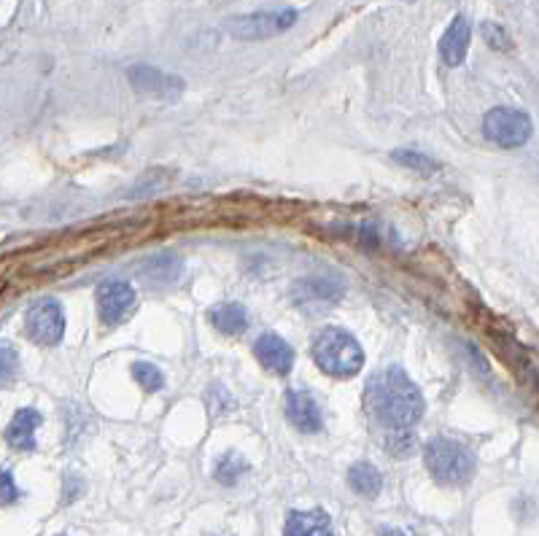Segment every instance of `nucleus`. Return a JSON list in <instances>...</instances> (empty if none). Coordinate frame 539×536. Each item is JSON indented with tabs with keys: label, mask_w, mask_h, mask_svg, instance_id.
Instances as JSON below:
<instances>
[{
	"label": "nucleus",
	"mask_w": 539,
	"mask_h": 536,
	"mask_svg": "<svg viewBox=\"0 0 539 536\" xmlns=\"http://www.w3.org/2000/svg\"><path fill=\"white\" fill-rule=\"evenodd\" d=\"M16 372H19V356H16V351L11 345L0 343V389L8 386V383H13Z\"/></svg>",
	"instance_id": "nucleus-20"
},
{
	"label": "nucleus",
	"mask_w": 539,
	"mask_h": 536,
	"mask_svg": "<svg viewBox=\"0 0 539 536\" xmlns=\"http://www.w3.org/2000/svg\"><path fill=\"white\" fill-rule=\"evenodd\" d=\"M470 38H472V27L467 16H456L454 24L445 30L443 40H440V54L445 59V65L456 67L464 62L467 51H470Z\"/></svg>",
	"instance_id": "nucleus-12"
},
{
	"label": "nucleus",
	"mask_w": 539,
	"mask_h": 536,
	"mask_svg": "<svg viewBox=\"0 0 539 536\" xmlns=\"http://www.w3.org/2000/svg\"><path fill=\"white\" fill-rule=\"evenodd\" d=\"M483 32H486V38H489V43H491L494 49H510V43H508V32H505L502 27H497V24H486Z\"/></svg>",
	"instance_id": "nucleus-22"
},
{
	"label": "nucleus",
	"mask_w": 539,
	"mask_h": 536,
	"mask_svg": "<svg viewBox=\"0 0 539 536\" xmlns=\"http://www.w3.org/2000/svg\"><path fill=\"white\" fill-rule=\"evenodd\" d=\"M313 359L332 378H351L364 364V353L359 343L337 326H327L319 332L313 343Z\"/></svg>",
	"instance_id": "nucleus-2"
},
{
	"label": "nucleus",
	"mask_w": 539,
	"mask_h": 536,
	"mask_svg": "<svg viewBox=\"0 0 539 536\" xmlns=\"http://www.w3.org/2000/svg\"><path fill=\"white\" fill-rule=\"evenodd\" d=\"M246 472V461L238 453H227L219 464H216V480L221 486H235L240 480V475Z\"/></svg>",
	"instance_id": "nucleus-17"
},
{
	"label": "nucleus",
	"mask_w": 539,
	"mask_h": 536,
	"mask_svg": "<svg viewBox=\"0 0 539 536\" xmlns=\"http://www.w3.org/2000/svg\"><path fill=\"white\" fill-rule=\"evenodd\" d=\"M254 353H256L259 364L265 370L275 372V375H286L292 370V364H294L292 345L283 337H278V335H262L256 340V345H254Z\"/></svg>",
	"instance_id": "nucleus-10"
},
{
	"label": "nucleus",
	"mask_w": 539,
	"mask_h": 536,
	"mask_svg": "<svg viewBox=\"0 0 539 536\" xmlns=\"http://www.w3.org/2000/svg\"><path fill=\"white\" fill-rule=\"evenodd\" d=\"M132 378H135L148 394H154V391H159V389L165 386L162 372H159L154 364H148V362H135V364H132Z\"/></svg>",
	"instance_id": "nucleus-19"
},
{
	"label": "nucleus",
	"mask_w": 539,
	"mask_h": 536,
	"mask_svg": "<svg viewBox=\"0 0 539 536\" xmlns=\"http://www.w3.org/2000/svg\"><path fill=\"white\" fill-rule=\"evenodd\" d=\"M286 415L292 421V426H297L305 434H316L321 432V407L319 402L305 394V391H289L286 394Z\"/></svg>",
	"instance_id": "nucleus-11"
},
{
	"label": "nucleus",
	"mask_w": 539,
	"mask_h": 536,
	"mask_svg": "<svg viewBox=\"0 0 539 536\" xmlns=\"http://www.w3.org/2000/svg\"><path fill=\"white\" fill-rule=\"evenodd\" d=\"M348 486H351L359 496L375 499V496L381 494V488H383V478H381V472H378L373 464L362 461V464H354V467H351V472H348Z\"/></svg>",
	"instance_id": "nucleus-16"
},
{
	"label": "nucleus",
	"mask_w": 539,
	"mask_h": 536,
	"mask_svg": "<svg viewBox=\"0 0 539 536\" xmlns=\"http://www.w3.org/2000/svg\"><path fill=\"white\" fill-rule=\"evenodd\" d=\"M40 413L38 410H19L13 421L5 429V442L16 451H35V429L40 426Z\"/></svg>",
	"instance_id": "nucleus-13"
},
{
	"label": "nucleus",
	"mask_w": 539,
	"mask_h": 536,
	"mask_svg": "<svg viewBox=\"0 0 539 536\" xmlns=\"http://www.w3.org/2000/svg\"><path fill=\"white\" fill-rule=\"evenodd\" d=\"M297 22L294 8H278V11H262V13H248V16H235L227 22V30L238 38H270L275 32L289 30Z\"/></svg>",
	"instance_id": "nucleus-5"
},
{
	"label": "nucleus",
	"mask_w": 539,
	"mask_h": 536,
	"mask_svg": "<svg viewBox=\"0 0 539 536\" xmlns=\"http://www.w3.org/2000/svg\"><path fill=\"white\" fill-rule=\"evenodd\" d=\"M27 335L38 345H57L65 335V313L59 302L40 299L38 305H32L27 313Z\"/></svg>",
	"instance_id": "nucleus-6"
},
{
	"label": "nucleus",
	"mask_w": 539,
	"mask_h": 536,
	"mask_svg": "<svg viewBox=\"0 0 539 536\" xmlns=\"http://www.w3.org/2000/svg\"><path fill=\"white\" fill-rule=\"evenodd\" d=\"M427 469L443 486H464L475 475V456L467 445L456 440H432L427 445Z\"/></svg>",
	"instance_id": "nucleus-3"
},
{
	"label": "nucleus",
	"mask_w": 539,
	"mask_h": 536,
	"mask_svg": "<svg viewBox=\"0 0 539 536\" xmlns=\"http://www.w3.org/2000/svg\"><path fill=\"white\" fill-rule=\"evenodd\" d=\"M211 321H213V326L221 332V335H243L246 332V326H248V313H246V308L243 305H238V302H224V305H216L213 310H211Z\"/></svg>",
	"instance_id": "nucleus-15"
},
{
	"label": "nucleus",
	"mask_w": 539,
	"mask_h": 536,
	"mask_svg": "<svg viewBox=\"0 0 539 536\" xmlns=\"http://www.w3.org/2000/svg\"><path fill=\"white\" fill-rule=\"evenodd\" d=\"M532 119L516 108H494L483 119V132L502 148H518L532 138Z\"/></svg>",
	"instance_id": "nucleus-4"
},
{
	"label": "nucleus",
	"mask_w": 539,
	"mask_h": 536,
	"mask_svg": "<svg viewBox=\"0 0 539 536\" xmlns=\"http://www.w3.org/2000/svg\"><path fill=\"white\" fill-rule=\"evenodd\" d=\"M381 536H405V534H402L400 529H383V532H381Z\"/></svg>",
	"instance_id": "nucleus-23"
},
{
	"label": "nucleus",
	"mask_w": 539,
	"mask_h": 536,
	"mask_svg": "<svg viewBox=\"0 0 539 536\" xmlns=\"http://www.w3.org/2000/svg\"><path fill=\"white\" fill-rule=\"evenodd\" d=\"M367 413L375 426L386 432V445L397 456H408L413 448L410 429L424 415V399L416 383L408 378L402 367H389L375 372L367 383L364 394Z\"/></svg>",
	"instance_id": "nucleus-1"
},
{
	"label": "nucleus",
	"mask_w": 539,
	"mask_h": 536,
	"mask_svg": "<svg viewBox=\"0 0 539 536\" xmlns=\"http://www.w3.org/2000/svg\"><path fill=\"white\" fill-rule=\"evenodd\" d=\"M343 297V286L332 278H302L294 286V305H300L308 313L324 310L329 305H335Z\"/></svg>",
	"instance_id": "nucleus-7"
},
{
	"label": "nucleus",
	"mask_w": 539,
	"mask_h": 536,
	"mask_svg": "<svg viewBox=\"0 0 539 536\" xmlns=\"http://www.w3.org/2000/svg\"><path fill=\"white\" fill-rule=\"evenodd\" d=\"M127 76H130V81H132V86L138 92H146V94H154V97H165V100L175 97L184 89L181 78H173V76H167V73H162L157 67H148V65H132L127 70Z\"/></svg>",
	"instance_id": "nucleus-9"
},
{
	"label": "nucleus",
	"mask_w": 539,
	"mask_h": 536,
	"mask_svg": "<svg viewBox=\"0 0 539 536\" xmlns=\"http://www.w3.org/2000/svg\"><path fill=\"white\" fill-rule=\"evenodd\" d=\"M19 499V488L8 469H0V505H13Z\"/></svg>",
	"instance_id": "nucleus-21"
},
{
	"label": "nucleus",
	"mask_w": 539,
	"mask_h": 536,
	"mask_svg": "<svg viewBox=\"0 0 539 536\" xmlns=\"http://www.w3.org/2000/svg\"><path fill=\"white\" fill-rule=\"evenodd\" d=\"M135 305V289L127 281H108L100 291H97V313L100 321L113 326L121 321V316Z\"/></svg>",
	"instance_id": "nucleus-8"
},
{
	"label": "nucleus",
	"mask_w": 539,
	"mask_h": 536,
	"mask_svg": "<svg viewBox=\"0 0 539 536\" xmlns=\"http://www.w3.org/2000/svg\"><path fill=\"white\" fill-rule=\"evenodd\" d=\"M391 156H394V162H400V165H405L408 170H416V173H435V170L440 167L432 156H427V154H421V151H413V148L394 151Z\"/></svg>",
	"instance_id": "nucleus-18"
},
{
	"label": "nucleus",
	"mask_w": 539,
	"mask_h": 536,
	"mask_svg": "<svg viewBox=\"0 0 539 536\" xmlns=\"http://www.w3.org/2000/svg\"><path fill=\"white\" fill-rule=\"evenodd\" d=\"M283 536H332V523L321 510L313 513H292L286 521Z\"/></svg>",
	"instance_id": "nucleus-14"
}]
</instances>
